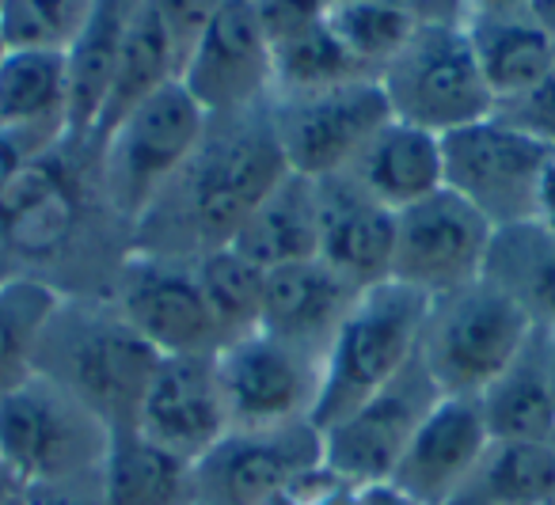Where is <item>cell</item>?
I'll use <instances>...</instances> for the list:
<instances>
[{
    "instance_id": "1",
    "label": "cell",
    "mask_w": 555,
    "mask_h": 505,
    "mask_svg": "<svg viewBox=\"0 0 555 505\" xmlns=\"http://www.w3.org/2000/svg\"><path fill=\"white\" fill-rule=\"evenodd\" d=\"M130 251L133 229L107 202L92 138L62 133L0 198V282L107 297Z\"/></svg>"
},
{
    "instance_id": "2",
    "label": "cell",
    "mask_w": 555,
    "mask_h": 505,
    "mask_svg": "<svg viewBox=\"0 0 555 505\" xmlns=\"http://www.w3.org/2000/svg\"><path fill=\"white\" fill-rule=\"evenodd\" d=\"M286 171L270 103L209 115L198 145L133 224V251L179 262L221 251Z\"/></svg>"
},
{
    "instance_id": "3",
    "label": "cell",
    "mask_w": 555,
    "mask_h": 505,
    "mask_svg": "<svg viewBox=\"0 0 555 505\" xmlns=\"http://www.w3.org/2000/svg\"><path fill=\"white\" fill-rule=\"evenodd\" d=\"M160 353L107 297H62L35 346V376L95 414L111 433L138 426Z\"/></svg>"
},
{
    "instance_id": "4",
    "label": "cell",
    "mask_w": 555,
    "mask_h": 505,
    "mask_svg": "<svg viewBox=\"0 0 555 505\" xmlns=\"http://www.w3.org/2000/svg\"><path fill=\"white\" fill-rule=\"evenodd\" d=\"M107 449L111 429L42 376L0 396V459L20 490L100 487Z\"/></svg>"
},
{
    "instance_id": "5",
    "label": "cell",
    "mask_w": 555,
    "mask_h": 505,
    "mask_svg": "<svg viewBox=\"0 0 555 505\" xmlns=\"http://www.w3.org/2000/svg\"><path fill=\"white\" fill-rule=\"evenodd\" d=\"M532 320L499 289L479 277L453 293L430 297L418 331L415 358L441 396L479 399L491 380L521 353Z\"/></svg>"
},
{
    "instance_id": "6",
    "label": "cell",
    "mask_w": 555,
    "mask_h": 505,
    "mask_svg": "<svg viewBox=\"0 0 555 505\" xmlns=\"http://www.w3.org/2000/svg\"><path fill=\"white\" fill-rule=\"evenodd\" d=\"M430 300L400 282H380L358 293L335 342L324 353V380L312 422L320 429L347 418L377 396L418 350V331Z\"/></svg>"
},
{
    "instance_id": "7",
    "label": "cell",
    "mask_w": 555,
    "mask_h": 505,
    "mask_svg": "<svg viewBox=\"0 0 555 505\" xmlns=\"http://www.w3.org/2000/svg\"><path fill=\"white\" fill-rule=\"evenodd\" d=\"M377 80L392 118L438 138L494 111V95L479 73L461 20H423Z\"/></svg>"
},
{
    "instance_id": "8",
    "label": "cell",
    "mask_w": 555,
    "mask_h": 505,
    "mask_svg": "<svg viewBox=\"0 0 555 505\" xmlns=\"http://www.w3.org/2000/svg\"><path fill=\"white\" fill-rule=\"evenodd\" d=\"M209 115L179 80L141 100L111 133L95 141L107 202L130 229L164 183L179 171L206 130Z\"/></svg>"
},
{
    "instance_id": "9",
    "label": "cell",
    "mask_w": 555,
    "mask_h": 505,
    "mask_svg": "<svg viewBox=\"0 0 555 505\" xmlns=\"http://www.w3.org/2000/svg\"><path fill=\"white\" fill-rule=\"evenodd\" d=\"M392 118L377 77L347 85L312 88V92L270 95V122L286 168L305 179H327L347 171L365 141Z\"/></svg>"
},
{
    "instance_id": "10",
    "label": "cell",
    "mask_w": 555,
    "mask_h": 505,
    "mask_svg": "<svg viewBox=\"0 0 555 505\" xmlns=\"http://www.w3.org/2000/svg\"><path fill=\"white\" fill-rule=\"evenodd\" d=\"M552 153L555 148L525 138L494 115L441 138L446 186L479 209L494 229L532 221L537 183Z\"/></svg>"
},
{
    "instance_id": "11",
    "label": "cell",
    "mask_w": 555,
    "mask_h": 505,
    "mask_svg": "<svg viewBox=\"0 0 555 505\" xmlns=\"http://www.w3.org/2000/svg\"><path fill=\"white\" fill-rule=\"evenodd\" d=\"M229 429H270L312 422L324 380V358L267 331L232 338L214 353Z\"/></svg>"
},
{
    "instance_id": "12",
    "label": "cell",
    "mask_w": 555,
    "mask_h": 505,
    "mask_svg": "<svg viewBox=\"0 0 555 505\" xmlns=\"http://www.w3.org/2000/svg\"><path fill=\"white\" fill-rule=\"evenodd\" d=\"M441 403L438 384L411 358L377 396L339 418L335 426L320 429L324 437V467L354 487H385L396 464L408 452L411 437L426 422V414Z\"/></svg>"
},
{
    "instance_id": "13",
    "label": "cell",
    "mask_w": 555,
    "mask_h": 505,
    "mask_svg": "<svg viewBox=\"0 0 555 505\" xmlns=\"http://www.w3.org/2000/svg\"><path fill=\"white\" fill-rule=\"evenodd\" d=\"M494 224L449 186L396 217L392 277L426 300L483 277Z\"/></svg>"
},
{
    "instance_id": "14",
    "label": "cell",
    "mask_w": 555,
    "mask_h": 505,
    "mask_svg": "<svg viewBox=\"0 0 555 505\" xmlns=\"http://www.w3.org/2000/svg\"><path fill=\"white\" fill-rule=\"evenodd\" d=\"M320 464H324V437L317 422L229 429L194 464L198 505H270Z\"/></svg>"
},
{
    "instance_id": "15",
    "label": "cell",
    "mask_w": 555,
    "mask_h": 505,
    "mask_svg": "<svg viewBox=\"0 0 555 505\" xmlns=\"http://www.w3.org/2000/svg\"><path fill=\"white\" fill-rule=\"evenodd\" d=\"M107 300L160 358L221 350V335L198 289L194 262L130 251Z\"/></svg>"
},
{
    "instance_id": "16",
    "label": "cell",
    "mask_w": 555,
    "mask_h": 505,
    "mask_svg": "<svg viewBox=\"0 0 555 505\" xmlns=\"http://www.w3.org/2000/svg\"><path fill=\"white\" fill-rule=\"evenodd\" d=\"M179 85L206 115L267 107L274 95V57L255 0H224L179 65Z\"/></svg>"
},
{
    "instance_id": "17",
    "label": "cell",
    "mask_w": 555,
    "mask_h": 505,
    "mask_svg": "<svg viewBox=\"0 0 555 505\" xmlns=\"http://www.w3.org/2000/svg\"><path fill=\"white\" fill-rule=\"evenodd\" d=\"M396 217L347 171L317 179V259L358 293L392 277Z\"/></svg>"
},
{
    "instance_id": "18",
    "label": "cell",
    "mask_w": 555,
    "mask_h": 505,
    "mask_svg": "<svg viewBox=\"0 0 555 505\" xmlns=\"http://www.w3.org/2000/svg\"><path fill=\"white\" fill-rule=\"evenodd\" d=\"M487 444H491V429L479 411V399L441 396V403L411 437L408 452L385 487L396 490L408 505H449Z\"/></svg>"
},
{
    "instance_id": "19",
    "label": "cell",
    "mask_w": 555,
    "mask_h": 505,
    "mask_svg": "<svg viewBox=\"0 0 555 505\" xmlns=\"http://www.w3.org/2000/svg\"><path fill=\"white\" fill-rule=\"evenodd\" d=\"M133 429H141L160 449L198 464L229 433V411L217 384L214 353L160 358Z\"/></svg>"
},
{
    "instance_id": "20",
    "label": "cell",
    "mask_w": 555,
    "mask_h": 505,
    "mask_svg": "<svg viewBox=\"0 0 555 505\" xmlns=\"http://www.w3.org/2000/svg\"><path fill=\"white\" fill-rule=\"evenodd\" d=\"M354 285L343 282L320 259L289 262V267L267 270L259 331L324 358L327 346L339 335L347 312L354 308Z\"/></svg>"
},
{
    "instance_id": "21",
    "label": "cell",
    "mask_w": 555,
    "mask_h": 505,
    "mask_svg": "<svg viewBox=\"0 0 555 505\" xmlns=\"http://www.w3.org/2000/svg\"><path fill=\"white\" fill-rule=\"evenodd\" d=\"M347 176L365 194L388 206L392 213H403L415 202L430 198L446 186V164H441V138L430 130H418L400 118H388L362 153L350 160Z\"/></svg>"
},
{
    "instance_id": "22",
    "label": "cell",
    "mask_w": 555,
    "mask_h": 505,
    "mask_svg": "<svg viewBox=\"0 0 555 505\" xmlns=\"http://www.w3.org/2000/svg\"><path fill=\"white\" fill-rule=\"evenodd\" d=\"M138 4L141 0H92L85 27L65 50V69H69V126L65 133L73 138H92V126L111 92Z\"/></svg>"
},
{
    "instance_id": "23",
    "label": "cell",
    "mask_w": 555,
    "mask_h": 505,
    "mask_svg": "<svg viewBox=\"0 0 555 505\" xmlns=\"http://www.w3.org/2000/svg\"><path fill=\"white\" fill-rule=\"evenodd\" d=\"M494 441H547L555 429V384L547 365V331L532 327L529 342L479 396Z\"/></svg>"
},
{
    "instance_id": "24",
    "label": "cell",
    "mask_w": 555,
    "mask_h": 505,
    "mask_svg": "<svg viewBox=\"0 0 555 505\" xmlns=\"http://www.w3.org/2000/svg\"><path fill=\"white\" fill-rule=\"evenodd\" d=\"M461 27L494 103L525 92L555 69V42L529 12H464Z\"/></svg>"
},
{
    "instance_id": "25",
    "label": "cell",
    "mask_w": 555,
    "mask_h": 505,
    "mask_svg": "<svg viewBox=\"0 0 555 505\" xmlns=\"http://www.w3.org/2000/svg\"><path fill=\"white\" fill-rule=\"evenodd\" d=\"M229 247L259 270L317 259V179L286 171L251 209Z\"/></svg>"
},
{
    "instance_id": "26",
    "label": "cell",
    "mask_w": 555,
    "mask_h": 505,
    "mask_svg": "<svg viewBox=\"0 0 555 505\" xmlns=\"http://www.w3.org/2000/svg\"><path fill=\"white\" fill-rule=\"evenodd\" d=\"M100 505H198L194 464L141 429H118L103 459Z\"/></svg>"
},
{
    "instance_id": "27",
    "label": "cell",
    "mask_w": 555,
    "mask_h": 505,
    "mask_svg": "<svg viewBox=\"0 0 555 505\" xmlns=\"http://www.w3.org/2000/svg\"><path fill=\"white\" fill-rule=\"evenodd\" d=\"M69 126V69L57 50H4L0 130L62 138Z\"/></svg>"
},
{
    "instance_id": "28",
    "label": "cell",
    "mask_w": 555,
    "mask_h": 505,
    "mask_svg": "<svg viewBox=\"0 0 555 505\" xmlns=\"http://www.w3.org/2000/svg\"><path fill=\"white\" fill-rule=\"evenodd\" d=\"M483 277L529 315L532 327L555 331V232L537 221L494 229Z\"/></svg>"
},
{
    "instance_id": "29",
    "label": "cell",
    "mask_w": 555,
    "mask_h": 505,
    "mask_svg": "<svg viewBox=\"0 0 555 505\" xmlns=\"http://www.w3.org/2000/svg\"><path fill=\"white\" fill-rule=\"evenodd\" d=\"M179 80V54L171 47L168 27L160 24L156 9L149 0L138 4V16L126 35L122 57H118L115 80H111V92L103 100V111L92 126V141H100L103 133H111L141 100H149L153 92H160L164 85Z\"/></svg>"
},
{
    "instance_id": "30",
    "label": "cell",
    "mask_w": 555,
    "mask_h": 505,
    "mask_svg": "<svg viewBox=\"0 0 555 505\" xmlns=\"http://www.w3.org/2000/svg\"><path fill=\"white\" fill-rule=\"evenodd\" d=\"M555 497V449L547 441H494L449 505H547Z\"/></svg>"
},
{
    "instance_id": "31",
    "label": "cell",
    "mask_w": 555,
    "mask_h": 505,
    "mask_svg": "<svg viewBox=\"0 0 555 505\" xmlns=\"http://www.w3.org/2000/svg\"><path fill=\"white\" fill-rule=\"evenodd\" d=\"M194 274H198V289L206 297V308L217 323L221 346L232 338H244L251 331H259V312H262V282L267 270H259L255 262H247L240 251L221 247L209 251L202 259H194Z\"/></svg>"
},
{
    "instance_id": "32",
    "label": "cell",
    "mask_w": 555,
    "mask_h": 505,
    "mask_svg": "<svg viewBox=\"0 0 555 505\" xmlns=\"http://www.w3.org/2000/svg\"><path fill=\"white\" fill-rule=\"evenodd\" d=\"M418 24H423V16L400 9V4H385V0H335V4H327L332 35L370 77H380V69L400 54V47L415 35Z\"/></svg>"
},
{
    "instance_id": "33",
    "label": "cell",
    "mask_w": 555,
    "mask_h": 505,
    "mask_svg": "<svg viewBox=\"0 0 555 505\" xmlns=\"http://www.w3.org/2000/svg\"><path fill=\"white\" fill-rule=\"evenodd\" d=\"M57 300L47 285L0 282V396L35 376V346Z\"/></svg>"
},
{
    "instance_id": "34",
    "label": "cell",
    "mask_w": 555,
    "mask_h": 505,
    "mask_svg": "<svg viewBox=\"0 0 555 505\" xmlns=\"http://www.w3.org/2000/svg\"><path fill=\"white\" fill-rule=\"evenodd\" d=\"M274 57V95L278 92H312V88H332L347 85V80L370 77L362 65L343 50V42L332 35V27L312 24L305 31L289 35V39L270 47Z\"/></svg>"
},
{
    "instance_id": "35",
    "label": "cell",
    "mask_w": 555,
    "mask_h": 505,
    "mask_svg": "<svg viewBox=\"0 0 555 505\" xmlns=\"http://www.w3.org/2000/svg\"><path fill=\"white\" fill-rule=\"evenodd\" d=\"M92 0H4L0 35L9 50H65L85 27Z\"/></svg>"
},
{
    "instance_id": "36",
    "label": "cell",
    "mask_w": 555,
    "mask_h": 505,
    "mask_svg": "<svg viewBox=\"0 0 555 505\" xmlns=\"http://www.w3.org/2000/svg\"><path fill=\"white\" fill-rule=\"evenodd\" d=\"M491 115L502 118L506 126H514V130H521L525 138L555 148V69L532 88H525V92L494 103Z\"/></svg>"
},
{
    "instance_id": "37",
    "label": "cell",
    "mask_w": 555,
    "mask_h": 505,
    "mask_svg": "<svg viewBox=\"0 0 555 505\" xmlns=\"http://www.w3.org/2000/svg\"><path fill=\"white\" fill-rule=\"evenodd\" d=\"M149 4L156 9L160 24L168 27L171 47H176L179 65H183L186 50L194 47V39H198L202 31H206V24L217 16V9H221L224 0H149Z\"/></svg>"
},
{
    "instance_id": "38",
    "label": "cell",
    "mask_w": 555,
    "mask_h": 505,
    "mask_svg": "<svg viewBox=\"0 0 555 505\" xmlns=\"http://www.w3.org/2000/svg\"><path fill=\"white\" fill-rule=\"evenodd\" d=\"M255 12H259V24L267 31L270 47L289 35L305 31L312 24H324L327 20V0H255Z\"/></svg>"
},
{
    "instance_id": "39",
    "label": "cell",
    "mask_w": 555,
    "mask_h": 505,
    "mask_svg": "<svg viewBox=\"0 0 555 505\" xmlns=\"http://www.w3.org/2000/svg\"><path fill=\"white\" fill-rule=\"evenodd\" d=\"M57 138L47 133H24V130H0V198L16 183V176L35 160L39 153H47Z\"/></svg>"
},
{
    "instance_id": "40",
    "label": "cell",
    "mask_w": 555,
    "mask_h": 505,
    "mask_svg": "<svg viewBox=\"0 0 555 505\" xmlns=\"http://www.w3.org/2000/svg\"><path fill=\"white\" fill-rule=\"evenodd\" d=\"M27 505H100V487H57V490H24Z\"/></svg>"
},
{
    "instance_id": "41",
    "label": "cell",
    "mask_w": 555,
    "mask_h": 505,
    "mask_svg": "<svg viewBox=\"0 0 555 505\" xmlns=\"http://www.w3.org/2000/svg\"><path fill=\"white\" fill-rule=\"evenodd\" d=\"M532 221H537L540 229L555 232V153L547 156L544 176H540V183H537V209H532Z\"/></svg>"
},
{
    "instance_id": "42",
    "label": "cell",
    "mask_w": 555,
    "mask_h": 505,
    "mask_svg": "<svg viewBox=\"0 0 555 505\" xmlns=\"http://www.w3.org/2000/svg\"><path fill=\"white\" fill-rule=\"evenodd\" d=\"M327 4H335V0H327ZM385 4H400V9H411L423 20H461V9L449 0H385Z\"/></svg>"
},
{
    "instance_id": "43",
    "label": "cell",
    "mask_w": 555,
    "mask_h": 505,
    "mask_svg": "<svg viewBox=\"0 0 555 505\" xmlns=\"http://www.w3.org/2000/svg\"><path fill=\"white\" fill-rule=\"evenodd\" d=\"M525 12H529L532 24H537L540 31L555 42V0H529V4H525Z\"/></svg>"
},
{
    "instance_id": "44",
    "label": "cell",
    "mask_w": 555,
    "mask_h": 505,
    "mask_svg": "<svg viewBox=\"0 0 555 505\" xmlns=\"http://www.w3.org/2000/svg\"><path fill=\"white\" fill-rule=\"evenodd\" d=\"M529 0H461V16L464 12H525Z\"/></svg>"
},
{
    "instance_id": "45",
    "label": "cell",
    "mask_w": 555,
    "mask_h": 505,
    "mask_svg": "<svg viewBox=\"0 0 555 505\" xmlns=\"http://www.w3.org/2000/svg\"><path fill=\"white\" fill-rule=\"evenodd\" d=\"M16 490H20V482L12 479V471L4 467V459H0V502H4L9 494H16Z\"/></svg>"
},
{
    "instance_id": "46",
    "label": "cell",
    "mask_w": 555,
    "mask_h": 505,
    "mask_svg": "<svg viewBox=\"0 0 555 505\" xmlns=\"http://www.w3.org/2000/svg\"><path fill=\"white\" fill-rule=\"evenodd\" d=\"M547 365H552V384H555V331H547Z\"/></svg>"
},
{
    "instance_id": "47",
    "label": "cell",
    "mask_w": 555,
    "mask_h": 505,
    "mask_svg": "<svg viewBox=\"0 0 555 505\" xmlns=\"http://www.w3.org/2000/svg\"><path fill=\"white\" fill-rule=\"evenodd\" d=\"M0 505H27V497H24V490H16V494H9Z\"/></svg>"
},
{
    "instance_id": "48",
    "label": "cell",
    "mask_w": 555,
    "mask_h": 505,
    "mask_svg": "<svg viewBox=\"0 0 555 505\" xmlns=\"http://www.w3.org/2000/svg\"><path fill=\"white\" fill-rule=\"evenodd\" d=\"M4 50H9V47H4V35H0V57H4Z\"/></svg>"
},
{
    "instance_id": "49",
    "label": "cell",
    "mask_w": 555,
    "mask_h": 505,
    "mask_svg": "<svg viewBox=\"0 0 555 505\" xmlns=\"http://www.w3.org/2000/svg\"><path fill=\"white\" fill-rule=\"evenodd\" d=\"M547 444H552V449H555V429H552V437H547Z\"/></svg>"
},
{
    "instance_id": "50",
    "label": "cell",
    "mask_w": 555,
    "mask_h": 505,
    "mask_svg": "<svg viewBox=\"0 0 555 505\" xmlns=\"http://www.w3.org/2000/svg\"><path fill=\"white\" fill-rule=\"evenodd\" d=\"M449 4H456V9H461V0H449Z\"/></svg>"
},
{
    "instance_id": "51",
    "label": "cell",
    "mask_w": 555,
    "mask_h": 505,
    "mask_svg": "<svg viewBox=\"0 0 555 505\" xmlns=\"http://www.w3.org/2000/svg\"><path fill=\"white\" fill-rule=\"evenodd\" d=\"M547 505H555V497H552V502H547Z\"/></svg>"
},
{
    "instance_id": "52",
    "label": "cell",
    "mask_w": 555,
    "mask_h": 505,
    "mask_svg": "<svg viewBox=\"0 0 555 505\" xmlns=\"http://www.w3.org/2000/svg\"><path fill=\"white\" fill-rule=\"evenodd\" d=\"M0 9H4V0H0Z\"/></svg>"
}]
</instances>
